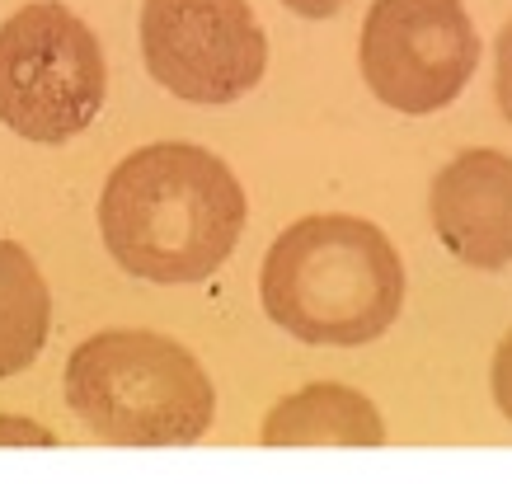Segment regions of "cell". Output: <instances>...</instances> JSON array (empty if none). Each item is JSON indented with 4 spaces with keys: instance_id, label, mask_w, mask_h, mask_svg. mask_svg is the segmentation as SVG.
<instances>
[{
    "instance_id": "obj_1",
    "label": "cell",
    "mask_w": 512,
    "mask_h": 484,
    "mask_svg": "<svg viewBox=\"0 0 512 484\" xmlns=\"http://www.w3.org/2000/svg\"><path fill=\"white\" fill-rule=\"evenodd\" d=\"M245 217L231 165L188 141L132 151L99 193V235L113 264L165 287L212 278L240 245Z\"/></svg>"
},
{
    "instance_id": "obj_2",
    "label": "cell",
    "mask_w": 512,
    "mask_h": 484,
    "mask_svg": "<svg viewBox=\"0 0 512 484\" xmlns=\"http://www.w3.org/2000/svg\"><path fill=\"white\" fill-rule=\"evenodd\" d=\"M259 297L268 320L301 344L357 348L400 320L404 264L372 221L301 217L268 245Z\"/></svg>"
},
{
    "instance_id": "obj_3",
    "label": "cell",
    "mask_w": 512,
    "mask_h": 484,
    "mask_svg": "<svg viewBox=\"0 0 512 484\" xmlns=\"http://www.w3.org/2000/svg\"><path fill=\"white\" fill-rule=\"evenodd\" d=\"M66 405L113 447H188L217 419L212 376L151 329H104L66 362Z\"/></svg>"
},
{
    "instance_id": "obj_4",
    "label": "cell",
    "mask_w": 512,
    "mask_h": 484,
    "mask_svg": "<svg viewBox=\"0 0 512 484\" xmlns=\"http://www.w3.org/2000/svg\"><path fill=\"white\" fill-rule=\"evenodd\" d=\"M99 38L62 0H33L0 24V123L24 141L80 137L104 109Z\"/></svg>"
},
{
    "instance_id": "obj_5",
    "label": "cell",
    "mask_w": 512,
    "mask_h": 484,
    "mask_svg": "<svg viewBox=\"0 0 512 484\" xmlns=\"http://www.w3.org/2000/svg\"><path fill=\"white\" fill-rule=\"evenodd\" d=\"M357 66L395 113L447 109L480 66V33L461 0H376L362 19Z\"/></svg>"
},
{
    "instance_id": "obj_6",
    "label": "cell",
    "mask_w": 512,
    "mask_h": 484,
    "mask_svg": "<svg viewBox=\"0 0 512 484\" xmlns=\"http://www.w3.org/2000/svg\"><path fill=\"white\" fill-rule=\"evenodd\" d=\"M141 57L188 104H235L264 80L268 38L249 0H146Z\"/></svg>"
},
{
    "instance_id": "obj_7",
    "label": "cell",
    "mask_w": 512,
    "mask_h": 484,
    "mask_svg": "<svg viewBox=\"0 0 512 484\" xmlns=\"http://www.w3.org/2000/svg\"><path fill=\"white\" fill-rule=\"evenodd\" d=\"M433 231L461 264L498 273L512 264V156L466 151L433 179Z\"/></svg>"
},
{
    "instance_id": "obj_8",
    "label": "cell",
    "mask_w": 512,
    "mask_h": 484,
    "mask_svg": "<svg viewBox=\"0 0 512 484\" xmlns=\"http://www.w3.org/2000/svg\"><path fill=\"white\" fill-rule=\"evenodd\" d=\"M386 423L353 386L315 381L268 409L264 447H381Z\"/></svg>"
},
{
    "instance_id": "obj_9",
    "label": "cell",
    "mask_w": 512,
    "mask_h": 484,
    "mask_svg": "<svg viewBox=\"0 0 512 484\" xmlns=\"http://www.w3.org/2000/svg\"><path fill=\"white\" fill-rule=\"evenodd\" d=\"M52 292L33 254L15 240H0V381L19 376L47 344Z\"/></svg>"
},
{
    "instance_id": "obj_10",
    "label": "cell",
    "mask_w": 512,
    "mask_h": 484,
    "mask_svg": "<svg viewBox=\"0 0 512 484\" xmlns=\"http://www.w3.org/2000/svg\"><path fill=\"white\" fill-rule=\"evenodd\" d=\"M494 99L503 118L512 123V24H503L498 33V52H494Z\"/></svg>"
},
{
    "instance_id": "obj_11",
    "label": "cell",
    "mask_w": 512,
    "mask_h": 484,
    "mask_svg": "<svg viewBox=\"0 0 512 484\" xmlns=\"http://www.w3.org/2000/svg\"><path fill=\"white\" fill-rule=\"evenodd\" d=\"M489 386H494V405L503 409V419L512 423V334L498 344L494 353V372H489Z\"/></svg>"
},
{
    "instance_id": "obj_12",
    "label": "cell",
    "mask_w": 512,
    "mask_h": 484,
    "mask_svg": "<svg viewBox=\"0 0 512 484\" xmlns=\"http://www.w3.org/2000/svg\"><path fill=\"white\" fill-rule=\"evenodd\" d=\"M282 5L301 19H329V15H339L348 0H282Z\"/></svg>"
}]
</instances>
